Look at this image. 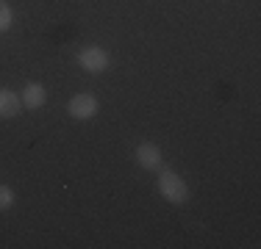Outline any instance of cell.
<instances>
[{
  "label": "cell",
  "mask_w": 261,
  "mask_h": 249,
  "mask_svg": "<svg viewBox=\"0 0 261 249\" xmlns=\"http://www.w3.org/2000/svg\"><path fill=\"white\" fill-rule=\"evenodd\" d=\"M156 189H159V194L172 205H184L186 199H189V185H186V180L172 169H159Z\"/></svg>",
  "instance_id": "cell-1"
},
{
  "label": "cell",
  "mask_w": 261,
  "mask_h": 249,
  "mask_svg": "<svg viewBox=\"0 0 261 249\" xmlns=\"http://www.w3.org/2000/svg\"><path fill=\"white\" fill-rule=\"evenodd\" d=\"M78 67L84 72H89V75H100V72H106L111 67V55H109L106 47L89 45V47H84L78 53Z\"/></svg>",
  "instance_id": "cell-2"
},
{
  "label": "cell",
  "mask_w": 261,
  "mask_h": 249,
  "mask_svg": "<svg viewBox=\"0 0 261 249\" xmlns=\"http://www.w3.org/2000/svg\"><path fill=\"white\" fill-rule=\"evenodd\" d=\"M97 111H100V103H97L95 95H89V91H81V95H72L70 103H67V114L72 116V119L78 122H89L97 116Z\"/></svg>",
  "instance_id": "cell-3"
},
{
  "label": "cell",
  "mask_w": 261,
  "mask_h": 249,
  "mask_svg": "<svg viewBox=\"0 0 261 249\" xmlns=\"http://www.w3.org/2000/svg\"><path fill=\"white\" fill-rule=\"evenodd\" d=\"M134 158L145 172H159L161 169V149H159V144H153V141H142V144L134 149Z\"/></svg>",
  "instance_id": "cell-4"
},
{
  "label": "cell",
  "mask_w": 261,
  "mask_h": 249,
  "mask_svg": "<svg viewBox=\"0 0 261 249\" xmlns=\"http://www.w3.org/2000/svg\"><path fill=\"white\" fill-rule=\"evenodd\" d=\"M22 108H28V111H36V108H42V105L47 103V89H45V83H39V80H31V83L22 86Z\"/></svg>",
  "instance_id": "cell-5"
},
{
  "label": "cell",
  "mask_w": 261,
  "mask_h": 249,
  "mask_svg": "<svg viewBox=\"0 0 261 249\" xmlns=\"http://www.w3.org/2000/svg\"><path fill=\"white\" fill-rule=\"evenodd\" d=\"M22 111V97L11 89H0V119H14Z\"/></svg>",
  "instance_id": "cell-6"
},
{
  "label": "cell",
  "mask_w": 261,
  "mask_h": 249,
  "mask_svg": "<svg viewBox=\"0 0 261 249\" xmlns=\"http://www.w3.org/2000/svg\"><path fill=\"white\" fill-rule=\"evenodd\" d=\"M11 22H14V11L6 0H0V34H6L11 28Z\"/></svg>",
  "instance_id": "cell-7"
},
{
  "label": "cell",
  "mask_w": 261,
  "mask_h": 249,
  "mask_svg": "<svg viewBox=\"0 0 261 249\" xmlns=\"http://www.w3.org/2000/svg\"><path fill=\"white\" fill-rule=\"evenodd\" d=\"M14 189L11 185H6V183H0V210H9L11 205H14Z\"/></svg>",
  "instance_id": "cell-8"
}]
</instances>
